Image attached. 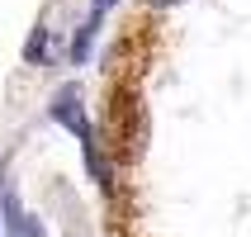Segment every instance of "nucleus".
<instances>
[{"label":"nucleus","mask_w":251,"mask_h":237,"mask_svg":"<svg viewBox=\"0 0 251 237\" xmlns=\"http://www.w3.org/2000/svg\"><path fill=\"white\" fill-rule=\"evenodd\" d=\"M43 57H48V28H33V33H28V48H24V62L38 67Z\"/></svg>","instance_id":"obj_4"},{"label":"nucleus","mask_w":251,"mask_h":237,"mask_svg":"<svg viewBox=\"0 0 251 237\" xmlns=\"http://www.w3.org/2000/svg\"><path fill=\"white\" fill-rule=\"evenodd\" d=\"M109 5H114V0H90V10H100V14L109 10Z\"/></svg>","instance_id":"obj_6"},{"label":"nucleus","mask_w":251,"mask_h":237,"mask_svg":"<svg viewBox=\"0 0 251 237\" xmlns=\"http://www.w3.org/2000/svg\"><path fill=\"white\" fill-rule=\"evenodd\" d=\"M81 152H85V166H90V181L104 190V195H114V171H109V161L100 157V147H95V133L81 142Z\"/></svg>","instance_id":"obj_2"},{"label":"nucleus","mask_w":251,"mask_h":237,"mask_svg":"<svg viewBox=\"0 0 251 237\" xmlns=\"http://www.w3.org/2000/svg\"><path fill=\"white\" fill-rule=\"evenodd\" d=\"M52 119L62 128H71V133H76V138H90V119H85V105H81V85L76 81H67L62 85V90H57L52 95Z\"/></svg>","instance_id":"obj_1"},{"label":"nucleus","mask_w":251,"mask_h":237,"mask_svg":"<svg viewBox=\"0 0 251 237\" xmlns=\"http://www.w3.org/2000/svg\"><path fill=\"white\" fill-rule=\"evenodd\" d=\"M152 5H156V10H166V5H180V0H152Z\"/></svg>","instance_id":"obj_7"},{"label":"nucleus","mask_w":251,"mask_h":237,"mask_svg":"<svg viewBox=\"0 0 251 237\" xmlns=\"http://www.w3.org/2000/svg\"><path fill=\"white\" fill-rule=\"evenodd\" d=\"M14 233H19V237H48V233H43V223H38V218H33V213H24Z\"/></svg>","instance_id":"obj_5"},{"label":"nucleus","mask_w":251,"mask_h":237,"mask_svg":"<svg viewBox=\"0 0 251 237\" xmlns=\"http://www.w3.org/2000/svg\"><path fill=\"white\" fill-rule=\"evenodd\" d=\"M100 19H104V14L90 10V19L81 24V33H76V48H71V57H76V62H85V57H90V43H95V33H100Z\"/></svg>","instance_id":"obj_3"}]
</instances>
